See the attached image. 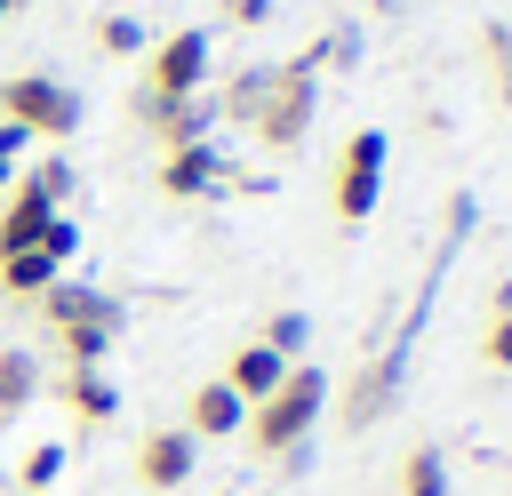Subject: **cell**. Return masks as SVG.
<instances>
[{
  "instance_id": "8fae6325",
  "label": "cell",
  "mask_w": 512,
  "mask_h": 496,
  "mask_svg": "<svg viewBox=\"0 0 512 496\" xmlns=\"http://www.w3.org/2000/svg\"><path fill=\"white\" fill-rule=\"evenodd\" d=\"M56 216H64V208H56V200H40V192L16 176V184H8V200H0V256H16V248H40V232H48Z\"/></svg>"
},
{
  "instance_id": "7402d4cb",
  "label": "cell",
  "mask_w": 512,
  "mask_h": 496,
  "mask_svg": "<svg viewBox=\"0 0 512 496\" xmlns=\"http://www.w3.org/2000/svg\"><path fill=\"white\" fill-rule=\"evenodd\" d=\"M64 480V440H40L32 456H24V496H48Z\"/></svg>"
},
{
  "instance_id": "9a60e30c",
  "label": "cell",
  "mask_w": 512,
  "mask_h": 496,
  "mask_svg": "<svg viewBox=\"0 0 512 496\" xmlns=\"http://www.w3.org/2000/svg\"><path fill=\"white\" fill-rule=\"evenodd\" d=\"M208 184H216V152H208V144H184V152L160 160V192H168V200H200Z\"/></svg>"
},
{
  "instance_id": "277c9868",
  "label": "cell",
  "mask_w": 512,
  "mask_h": 496,
  "mask_svg": "<svg viewBox=\"0 0 512 496\" xmlns=\"http://www.w3.org/2000/svg\"><path fill=\"white\" fill-rule=\"evenodd\" d=\"M384 128H352L344 136V152H336V184H328V200H336V216L344 224H368L376 216V200H384Z\"/></svg>"
},
{
  "instance_id": "44dd1931",
  "label": "cell",
  "mask_w": 512,
  "mask_h": 496,
  "mask_svg": "<svg viewBox=\"0 0 512 496\" xmlns=\"http://www.w3.org/2000/svg\"><path fill=\"white\" fill-rule=\"evenodd\" d=\"M256 344H264V352H280V360H304V344H312V320L288 304V312H272V320H264V336H256Z\"/></svg>"
},
{
  "instance_id": "ffe728a7",
  "label": "cell",
  "mask_w": 512,
  "mask_h": 496,
  "mask_svg": "<svg viewBox=\"0 0 512 496\" xmlns=\"http://www.w3.org/2000/svg\"><path fill=\"white\" fill-rule=\"evenodd\" d=\"M400 496H448V456H440V448H408Z\"/></svg>"
},
{
  "instance_id": "83f0119b",
  "label": "cell",
  "mask_w": 512,
  "mask_h": 496,
  "mask_svg": "<svg viewBox=\"0 0 512 496\" xmlns=\"http://www.w3.org/2000/svg\"><path fill=\"white\" fill-rule=\"evenodd\" d=\"M8 16H16V0H0V24H8Z\"/></svg>"
},
{
  "instance_id": "f546056e",
  "label": "cell",
  "mask_w": 512,
  "mask_h": 496,
  "mask_svg": "<svg viewBox=\"0 0 512 496\" xmlns=\"http://www.w3.org/2000/svg\"><path fill=\"white\" fill-rule=\"evenodd\" d=\"M48 496H56V488H48Z\"/></svg>"
},
{
  "instance_id": "484cf974",
  "label": "cell",
  "mask_w": 512,
  "mask_h": 496,
  "mask_svg": "<svg viewBox=\"0 0 512 496\" xmlns=\"http://www.w3.org/2000/svg\"><path fill=\"white\" fill-rule=\"evenodd\" d=\"M24 144H32V136H24L16 120H0V192L16 184V152H24Z\"/></svg>"
},
{
  "instance_id": "d6986e66",
  "label": "cell",
  "mask_w": 512,
  "mask_h": 496,
  "mask_svg": "<svg viewBox=\"0 0 512 496\" xmlns=\"http://www.w3.org/2000/svg\"><path fill=\"white\" fill-rule=\"evenodd\" d=\"M480 56H488V96L512 112V24H504V16L480 24Z\"/></svg>"
},
{
  "instance_id": "cb8c5ba5",
  "label": "cell",
  "mask_w": 512,
  "mask_h": 496,
  "mask_svg": "<svg viewBox=\"0 0 512 496\" xmlns=\"http://www.w3.org/2000/svg\"><path fill=\"white\" fill-rule=\"evenodd\" d=\"M96 40H104V56H144V24L136 16H104Z\"/></svg>"
},
{
  "instance_id": "7c38bea8",
  "label": "cell",
  "mask_w": 512,
  "mask_h": 496,
  "mask_svg": "<svg viewBox=\"0 0 512 496\" xmlns=\"http://www.w3.org/2000/svg\"><path fill=\"white\" fill-rule=\"evenodd\" d=\"M56 392H64V408H72V424H88V432H96V424H112V408H120V392H112V376H104V368H64V384H56Z\"/></svg>"
},
{
  "instance_id": "d4e9b609",
  "label": "cell",
  "mask_w": 512,
  "mask_h": 496,
  "mask_svg": "<svg viewBox=\"0 0 512 496\" xmlns=\"http://www.w3.org/2000/svg\"><path fill=\"white\" fill-rule=\"evenodd\" d=\"M40 248H48L56 264H72V256H80V224H72V216H56V224L40 232Z\"/></svg>"
},
{
  "instance_id": "5b68a950",
  "label": "cell",
  "mask_w": 512,
  "mask_h": 496,
  "mask_svg": "<svg viewBox=\"0 0 512 496\" xmlns=\"http://www.w3.org/2000/svg\"><path fill=\"white\" fill-rule=\"evenodd\" d=\"M0 120H16L24 136H72L80 128V96L64 88V80H48V72H16V80H0Z\"/></svg>"
},
{
  "instance_id": "3957f363",
  "label": "cell",
  "mask_w": 512,
  "mask_h": 496,
  "mask_svg": "<svg viewBox=\"0 0 512 496\" xmlns=\"http://www.w3.org/2000/svg\"><path fill=\"white\" fill-rule=\"evenodd\" d=\"M32 304H40L48 336L64 344V368H104V352L120 344V304H112L104 288H88V280H56V288L32 296Z\"/></svg>"
},
{
  "instance_id": "30bf717a",
  "label": "cell",
  "mask_w": 512,
  "mask_h": 496,
  "mask_svg": "<svg viewBox=\"0 0 512 496\" xmlns=\"http://www.w3.org/2000/svg\"><path fill=\"white\" fill-rule=\"evenodd\" d=\"M240 424H248V408H240V392H232L224 376H208V384L184 392V432H192V440H232Z\"/></svg>"
},
{
  "instance_id": "e0dca14e",
  "label": "cell",
  "mask_w": 512,
  "mask_h": 496,
  "mask_svg": "<svg viewBox=\"0 0 512 496\" xmlns=\"http://www.w3.org/2000/svg\"><path fill=\"white\" fill-rule=\"evenodd\" d=\"M480 360L496 376H512V280L488 288V320H480Z\"/></svg>"
},
{
  "instance_id": "6da1fadb",
  "label": "cell",
  "mask_w": 512,
  "mask_h": 496,
  "mask_svg": "<svg viewBox=\"0 0 512 496\" xmlns=\"http://www.w3.org/2000/svg\"><path fill=\"white\" fill-rule=\"evenodd\" d=\"M320 408H328V368L320 360H288V376L248 408V448L264 456V464H280V456H296L312 432H320Z\"/></svg>"
},
{
  "instance_id": "52a82bcc",
  "label": "cell",
  "mask_w": 512,
  "mask_h": 496,
  "mask_svg": "<svg viewBox=\"0 0 512 496\" xmlns=\"http://www.w3.org/2000/svg\"><path fill=\"white\" fill-rule=\"evenodd\" d=\"M200 80H208V32L200 24H176L168 40H152V64H144L152 96H200Z\"/></svg>"
},
{
  "instance_id": "5bb4252c",
  "label": "cell",
  "mask_w": 512,
  "mask_h": 496,
  "mask_svg": "<svg viewBox=\"0 0 512 496\" xmlns=\"http://www.w3.org/2000/svg\"><path fill=\"white\" fill-rule=\"evenodd\" d=\"M56 280H64V264H56L48 248H16V256H0V296H24V304H32V296H48Z\"/></svg>"
},
{
  "instance_id": "7a4b0ae2",
  "label": "cell",
  "mask_w": 512,
  "mask_h": 496,
  "mask_svg": "<svg viewBox=\"0 0 512 496\" xmlns=\"http://www.w3.org/2000/svg\"><path fill=\"white\" fill-rule=\"evenodd\" d=\"M328 56H344V40H312L304 56H288V64H272V88H264V104H256V144H272V152H296L304 136H312V112H320V64Z\"/></svg>"
},
{
  "instance_id": "603a6c76",
  "label": "cell",
  "mask_w": 512,
  "mask_h": 496,
  "mask_svg": "<svg viewBox=\"0 0 512 496\" xmlns=\"http://www.w3.org/2000/svg\"><path fill=\"white\" fill-rule=\"evenodd\" d=\"M24 184H32L40 200H56V208H64V200H72V160H64V152H48V160H40Z\"/></svg>"
},
{
  "instance_id": "8992f818",
  "label": "cell",
  "mask_w": 512,
  "mask_h": 496,
  "mask_svg": "<svg viewBox=\"0 0 512 496\" xmlns=\"http://www.w3.org/2000/svg\"><path fill=\"white\" fill-rule=\"evenodd\" d=\"M392 400H400V352H368L336 392V424L344 432H376L392 416Z\"/></svg>"
},
{
  "instance_id": "ac0fdd59",
  "label": "cell",
  "mask_w": 512,
  "mask_h": 496,
  "mask_svg": "<svg viewBox=\"0 0 512 496\" xmlns=\"http://www.w3.org/2000/svg\"><path fill=\"white\" fill-rule=\"evenodd\" d=\"M264 88H272V64H240V72L224 80V96H216V112L248 128V120H256V104H264Z\"/></svg>"
},
{
  "instance_id": "4316f807",
  "label": "cell",
  "mask_w": 512,
  "mask_h": 496,
  "mask_svg": "<svg viewBox=\"0 0 512 496\" xmlns=\"http://www.w3.org/2000/svg\"><path fill=\"white\" fill-rule=\"evenodd\" d=\"M216 16H224V24H248V32H256V24L272 16V0H216Z\"/></svg>"
},
{
  "instance_id": "4fadbf2b",
  "label": "cell",
  "mask_w": 512,
  "mask_h": 496,
  "mask_svg": "<svg viewBox=\"0 0 512 496\" xmlns=\"http://www.w3.org/2000/svg\"><path fill=\"white\" fill-rule=\"evenodd\" d=\"M280 376H288V360H280V352H264L256 336H248V344L232 352V368H224V384L240 392V408H256V400H264V392H272Z\"/></svg>"
},
{
  "instance_id": "2e32d148",
  "label": "cell",
  "mask_w": 512,
  "mask_h": 496,
  "mask_svg": "<svg viewBox=\"0 0 512 496\" xmlns=\"http://www.w3.org/2000/svg\"><path fill=\"white\" fill-rule=\"evenodd\" d=\"M32 392H40V360H32L24 344H0V424H8V416H24V408H32Z\"/></svg>"
},
{
  "instance_id": "f1b7e54d",
  "label": "cell",
  "mask_w": 512,
  "mask_h": 496,
  "mask_svg": "<svg viewBox=\"0 0 512 496\" xmlns=\"http://www.w3.org/2000/svg\"><path fill=\"white\" fill-rule=\"evenodd\" d=\"M16 8H24V0H16Z\"/></svg>"
},
{
  "instance_id": "9c48e42d",
  "label": "cell",
  "mask_w": 512,
  "mask_h": 496,
  "mask_svg": "<svg viewBox=\"0 0 512 496\" xmlns=\"http://www.w3.org/2000/svg\"><path fill=\"white\" fill-rule=\"evenodd\" d=\"M136 120H144L168 152H184V144H208L216 104H208V96H152V88H136Z\"/></svg>"
},
{
  "instance_id": "ba28073f",
  "label": "cell",
  "mask_w": 512,
  "mask_h": 496,
  "mask_svg": "<svg viewBox=\"0 0 512 496\" xmlns=\"http://www.w3.org/2000/svg\"><path fill=\"white\" fill-rule=\"evenodd\" d=\"M192 464H200V440H192L184 424H160V432L136 440V480H144L152 496H176V488L192 480Z\"/></svg>"
}]
</instances>
